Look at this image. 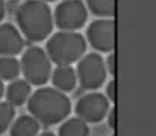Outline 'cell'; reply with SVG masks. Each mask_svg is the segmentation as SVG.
<instances>
[{
	"label": "cell",
	"instance_id": "1",
	"mask_svg": "<svg viewBox=\"0 0 156 136\" xmlns=\"http://www.w3.org/2000/svg\"><path fill=\"white\" fill-rule=\"evenodd\" d=\"M26 106L27 112L46 127L61 124L68 118L73 109L67 92L55 86H38V89L32 92Z\"/></svg>",
	"mask_w": 156,
	"mask_h": 136
},
{
	"label": "cell",
	"instance_id": "2",
	"mask_svg": "<svg viewBox=\"0 0 156 136\" xmlns=\"http://www.w3.org/2000/svg\"><path fill=\"white\" fill-rule=\"evenodd\" d=\"M15 23L29 43H41L53 33L55 17L47 2L26 0L15 11Z\"/></svg>",
	"mask_w": 156,
	"mask_h": 136
},
{
	"label": "cell",
	"instance_id": "3",
	"mask_svg": "<svg viewBox=\"0 0 156 136\" xmlns=\"http://www.w3.org/2000/svg\"><path fill=\"white\" fill-rule=\"evenodd\" d=\"M87 43L77 30H59L47 38L46 50L55 65H73L87 53Z\"/></svg>",
	"mask_w": 156,
	"mask_h": 136
},
{
	"label": "cell",
	"instance_id": "4",
	"mask_svg": "<svg viewBox=\"0 0 156 136\" xmlns=\"http://www.w3.org/2000/svg\"><path fill=\"white\" fill-rule=\"evenodd\" d=\"M21 74L32 86H44L52 79L53 67L47 50L38 45L27 47L21 54Z\"/></svg>",
	"mask_w": 156,
	"mask_h": 136
},
{
	"label": "cell",
	"instance_id": "5",
	"mask_svg": "<svg viewBox=\"0 0 156 136\" xmlns=\"http://www.w3.org/2000/svg\"><path fill=\"white\" fill-rule=\"evenodd\" d=\"M77 79L85 91H97L103 86L108 76L106 61L99 53H85L77 61Z\"/></svg>",
	"mask_w": 156,
	"mask_h": 136
},
{
	"label": "cell",
	"instance_id": "6",
	"mask_svg": "<svg viewBox=\"0 0 156 136\" xmlns=\"http://www.w3.org/2000/svg\"><path fill=\"white\" fill-rule=\"evenodd\" d=\"M88 11L82 0H62L53 11L55 24L59 30H79L88 21Z\"/></svg>",
	"mask_w": 156,
	"mask_h": 136
},
{
	"label": "cell",
	"instance_id": "7",
	"mask_svg": "<svg viewBox=\"0 0 156 136\" xmlns=\"http://www.w3.org/2000/svg\"><path fill=\"white\" fill-rule=\"evenodd\" d=\"M111 100L106 94H102L99 91H91L82 95L74 106V112L77 117L83 118L90 124L102 123L108 117V112L111 109Z\"/></svg>",
	"mask_w": 156,
	"mask_h": 136
},
{
	"label": "cell",
	"instance_id": "8",
	"mask_svg": "<svg viewBox=\"0 0 156 136\" xmlns=\"http://www.w3.org/2000/svg\"><path fill=\"white\" fill-rule=\"evenodd\" d=\"M87 41L99 53H111L115 48V20L97 18L87 29Z\"/></svg>",
	"mask_w": 156,
	"mask_h": 136
},
{
	"label": "cell",
	"instance_id": "9",
	"mask_svg": "<svg viewBox=\"0 0 156 136\" xmlns=\"http://www.w3.org/2000/svg\"><path fill=\"white\" fill-rule=\"evenodd\" d=\"M26 41L27 40L18 26H14L12 23H0V56H17L23 53Z\"/></svg>",
	"mask_w": 156,
	"mask_h": 136
},
{
	"label": "cell",
	"instance_id": "10",
	"mask_svg": "<svg viewBox=\"0 0 156 136\" xmlns=\"http://www.w3.org/2000/svg\"><path fill=\"white\" fill-rule=\"evenodd\" d=\"M52 85L58 89L64 92H71L74 91L79 79H77V71L71 65H56V68L52 73Z\"/></svg>",
	"mask_w": 156,
	"mask_h": 136
},
{
	"label": "cell",
	"instance_id": "11",
	"mask_svg": "<svg viewBox=\"0 0 156 136\" xmlns=\"http://www.w3.org/2000/svg\"><path fill=\"white\" fill-rule=\"evenodd\" d=\"M32 83H29L26 79H15L11 80L9 85L6 86V101H9L12 106L18 107L23 106L24 103H27V100L32 95Z\"/></svg>",
	"mask_w": 156,
	"mask_h": 136
},
{
	"label": "cell",
	"instance_id": "12",
	"mask_svg": "<svg viewBox=\"0 0 156 136\" xmlns=\"http://www.w3.org/2000/svg\"><path fill=\"white\" fill-rule=\"evenodd\" d=\"M41 123L32 115H18L15 117L11 129H9V133L12 136H35L40 133L41 130Z\"/></svg>",
	"mask_w": 156,
	"mask_h": 136
},
{
	"label": "cell",
	"instance_id": "13",
	"mask_svg": "<svg viewBox=\"0 0 156 136\" xmlns=\"http://www.w3.org/2000/svg\"><path fill=\"white\" fill-rule=\"evenodd\" d=\"M90 123L80 117H71L64 120L58 127V135L61 136H87L90 135Z\"/></svg>",
	"mask_w": 156,
	"mask_h": 136
},
{
	"label": "cell",
	"instance_id": "14",
	"mask_svg": "<svg viewBox=\"0 0 156 136\" xmlns=\"http://www.w3.org/2000/svg\"><path fill=\"white\" fill-rule=\"evenodd\" d=\"M21 74V61L17 59V56L3 54L0 56V77L5 82H11L18 79Z\"/></svg>",
	"mask_w": 156,
	"mask_h": 136
},
{
	"label": "cell",
	"instance_id": "15",
	"mask_svg": "<svg viewBox=\"0 0 156 136\" xmlns=\"http://www.w3.org/2000/svg\"><path fill=\"white\" fill-rule=\"evenodd\" d=\"M90 12L100 18H114L115 0H85Z\"/></svg>",
	"mask_w": 156,
	"mask_h": 136
},
{
	"label": "cell",
	"instance_id": "16",
	"mask_svg": "<svg viewBox=\"0 0 156 136\" xmlns=\"http://www.w3.org/2000/svg\"><path fill=\"white\" fill-rule=\"evenodd\" d=\"M15 106H12L9 101L0 100V135L9 132L14 120H15Z\"/></svg>",
	"mask_w": 156,
	"mask_h": 136
},
{
	"label": "cell",
	"instance_id": "17",
	"mask_svg": "<svg viewBox=\"0 0 156 136\" xmlns=\"http://www.w3.org/2000/svg\"><path fill=\"white\" fill-rule=\"evenodd\" d=\"M108 98L111 100V103H115L117 101V80L115 79H111V82L106 85V92Z\"/></svg>",
	"mask_w": 156,
	"mask_h": 136
},
{
	"label": "cell",
	"instance_id": "18",
	"mask_svg": "<svg viewBox=\"0 0 156 136\" xmlns=\"http://www.w3.org/2000/svg\"><path fill=\"white\" fill-rule=\"evenodd\" d=\"M106 68H108V73H109L112 77H115V74H117V67H115V53H114V51H111V53L108 54V58H106Z\"/></svg>",
	"mask_w": 156,
	"mask_h": 136
},
{
	"label": "cell",
	"instance_id": "19",
	"mask_svg": "<svg viewBox=\"0 0 156 136\" xmlns=\"http://www.w3.org/2000/svg\"><path fill=\"white\" fill-rule=\"evenodd\" d=\"M106 118H108V126L111 127V130L115 132V129H117V107H115V106H112V107L109 109Z\"/></svg>",
	"mask_w": 156,
	"mask_h": 136
},
{
	"label": "cell",
	"instance_id": "20",
	"mask_svg": "<svg viewBox=\"0 0 156 136\" xmlns=\"http://www.w3.org/2000/svg\"><path fill=\"white\" fill-rule=\"evenodd\" d=\"M5 8H6V6H5V0H0V23H2V20L5 18V12H6Z\"/></svg>",
	"mask_w": 156,
	"mask_h": 136
},
{
	"label": "cell",
	"instance_id": "21",
	"mask_svg": "<svg viewBox=\"0 0 156 136\" xmlns=\"http://www.w3.org/2000/svg\"><path fill=\"white\" fill-rule=\"evenodd\" d=\"M3 82H5V80H3V79L0 77V100H2V97L5 95V92H6V88H5V85H3Z\"/></svg>",
	"mask_w": 156,
	"mask_h": 136
},
{
	"label": "cell",
	"instance_id": "22",
	"mask_svg": "<svg viewBox=\"0 0 156 136\" xmlns=\"http://www.w3.org/2000/svg\"><path fill=\"white\" fill-rule=\"evenodd\" d=\"M43 135H53V132H52V130H50V132H49V130H47V132H44V133H43Z\"/></svg>",
	"mask_w": 156,
	"mask_h": 136
},
{
	"label": "cell",
	"instance_id": "23",
	"mask_svg": "<svg viewBox=\"0 0 156 136\" xmlns=\"http://www.w3.org/2000/svg\"><path fill=\"white\" fill-rule=\"evenodd\" d=\"M44 2H47V3H52V2H56V0H44Z\"/></svg>",
	"mask_w": 156,
	"mask_h": 136
}]
</instances>
